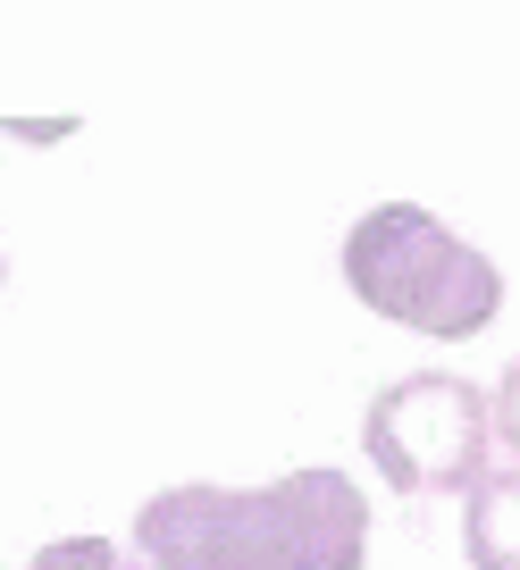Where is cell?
Listing matches in <instances>:
<instances>
[{
	"label": "cell",
	"mask_w": 520,
	"mask_h": 570,
	"mask_svg": "<svg viewBox=\"0 0 520 570\" xmlns=\"http://www.w3.org/2000/svg\"><path fill=\"white\" fill-rule=\"evenodd\" d=\"M370 503L344 470H294L277 487H168L135 520L144 570H361Z\"/></svg>",
	"instance_id": "obj_1"
},
{
	"label": "cell",
	"mask_w": 520,
	"mask_h": 570,
	"mask_svg": "<svg viewBox=\"0 0 520 570\" xmlns=\"http://www.w3.org/2000/svg\"><path fill=\"white\" fill-rule=\"evenodd\" d=\"M344 285H353L370 311L420 327V336H479L503 303V277L487 252H470L462 235H445L429 210L412 202H386L344 235Z\"/></svg>",
	"instance_id": "obj_2"
},
{
	"label": "cell",
	"mask_w": 520,
	"mask_h": 570,
	"mask_svg": "<svg viewBox=\"0 0 520 570\" xmlns=\"http://www.w3.org/2000/svg\"><path fill=\"white\" fill-rule=\"evenodd\" d=\"M487 436H496V403L470 377L420 370L370 403L361 445L403 495H436V487H479L487 479Z\"/></svg>",
	"instance_id": "obj_3"
},
{
	"label": "cell",
	"mask_w": 520,
	"mask_h": 570,
	"mask_svg": "<svg viewBox=\"0 0 520 570\" xmlns=\"http://www.w3.org/2000/svg\"><path fill=\"white\" fill-rule=\"evenodd\" d=\"M462 553H470V570H520V462L487 470V479L470 487Z\"/></svg>",
	"instance_id": "obj_4"
},
{
	"label": "cell",
	"mask_w": 520,
	"mask_h": 570,
	"mask_svg": "<svg viewBox=\"0 0 520 570\" xmlns=\"http://www.w3.org/2000/svg\"><path fill=\"white\" fill-rule=\"evenodd\" d=\"M26 570H144L135 553H118L109 537H68V546H42Z\"/></svg>",
	"instance_id": "obj_5"
},
{
	"label": "cell",
	"mask_w": 520,
	"mask_h": 570,
	"mask_svg": "<svg viewBox=\"0 0 520 570\" xmlns=\"http://www.w3.org/2000/svg\"><path fill=\"white\" fill-rule=\"evenodd\" d=\"M496 436L512 445V462H520V361L503 370V386H496Z\"/></svg>",
	"instance_id": "obj_6"
}]
</instances>
